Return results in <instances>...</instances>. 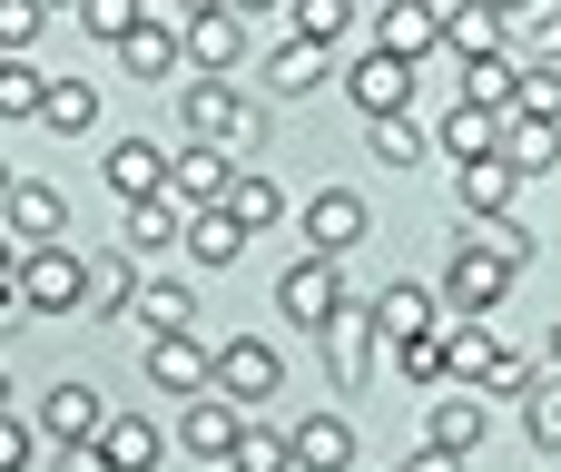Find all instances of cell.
Wrapping results in <instances>:
<instances>
[{
    "mask_svg": "<svg viewBox=\"0 0 561 472\" xmlns=\"http://www.w3.org/2000/svg\"><path fill=\"white\" fill-rule=\"evenodd\" d=\"M513 276H523V266H503V256H493L483 237H463V246L444 256V315H463V325H483V315H493V306L513 296Z\"/></svg>",
    "mask_w": 561,
    "mask_h": 472,
    "instance_id": "6da1fadb",
    "label": "cell"
},
{
    "mask_svg": "<svg viewBox=\"0 0 561 472\" xmlns=\"http://www.w3.org/2000/svg\"><path fill=\"white\" fill-rule=\"evenodd\" d=\"M345 306H355V296H345V266H335V256H296V266L276 276V315L306 325V335H325Z\"/></svg>",
    "mask_w": 561,
    "mask_h": 472,
    "instance_id": "7a4b0ae2",
    "label": "cell"
},
{
    "mask_svg": "<svg viewBox=\"0 0 561 472\" xmlns=\"http://www.w3.org/2000/svg\"><path fill=\"white\" fill-rule=\"evenodd\" d=\"M187 138L197 148H256V108H247V89L237 79H187Z\"/></svg>",
    "mask_w": 561,
    "mask_h": 472,
    "instance_id": "3957f363",
    "label": "cell"
},
{
    "mask_svg": "<svg viewBox=\"0 0 561 472\" xmlns=\"http://www.w3.org/2000/svg\"><path fill=\"white\" fill-rule=\"evenodd\" d=\"M20 306H30V315H79V306H89V256L30 246V256H20Z\"/></svg>",
    "mask_w": 561,
    "mask_h": 472,
    "instance_id": "277c9868",
    "label": "cell"
},
{
    "mask_svg": "<svg viewBox=\"0 0 561 472\" xmlns=\"http://www.w3.org/2000/svg\"><path fill=\"white\" fill-rule=\"evenodd\" d=\"M414 79H424L414 59H394V49H365V59L345 69V99L365 108V128H375V118H414Z\"/></svg>",
    "mask_w": 561,
    "mask_h": 472,
    "instance_id": "5b68a950",
    "label": "cell"
},
{
    "mask_svg": "<svg viewBox=\"0 0 561 472\" xmlns=\"http://www.w3.org/2000/svg\"><path fill=\"white\" fill-rule=\"evenodd\" d=\"M365 227H375V217H365V197H355V187H316V197H306V217H296L306 256H335V266L365 246Z\"/></svg>",
    "mask_w": 561,
    "mask_h": 472,
    "instance_id": "8992f818",
    "label": "cell"
},
{
    "mask_svg": "<svg viewBox=\"0 0 561 472\" xmlns=\"http://www.w3.org/2000/svg\"><path fill=\"white\" fill-rule=\"evenodd\" d=\"M276 384H286V365H276V345H266V335H227V345H217V394H227L237 414L276 404Z\"/></svg>",
    "mask_w": 561,
    "mask_h": 472,
    "instance_id": "52a82bcc",
    "label": "cell"
},
{
    "mask_svg": "<svg viewBox=\"0 0 561 472\" xmlns=\"http://www.w3.org/2000/svg\"><path fill=\"white\" fill-rule=\"evenodd\" d=\"M237 177H247V168H237V148H197V138H187V148H178V168H168V197H178L187 217H207V207H227V197H237Z\"/></svg>",
    "mask_w": 561,
    "mask_h": 472,
    "instance_id": "ba28073f",
    "label": "cell"
},
{
    "mask_svg": "<svg viewBox=\"0 0 561 472\" xmlns=\"http://www.w3.org/2000/svg\"><path fill=\"white\" fill-rule=\"evenodd\" d=\"M168 168H178V148H158V138H118V148L99 158V177H108V197H118V207L168 197Z\"/></svg>",
    "mask_w": 561,
    "mask_h": 472,
    "instance_id": "9c48e42d",
    "label": "cell"
},
{
    "mask_svg": "<svg viewBox=\"0 0 561 472\" xmlns=\"http://www.w3.org/2000/svg\"><path fill=\"white\" fill-rule=\"evenodd\" d=\"M138 365H148V384H158V394H187V404H197V394H217V345H197V335H148V355H138Z\"/></svg>",
    "mask_w": 561,
    "mask_h": 472,
    "instance_id": "30bf717a",
    "label": "cell"
},
{
    "mask_svg": "<svg viewBox=\"0 0 561 472\" xmlns=\"http://www.w3.org/2000/svg\"><path fill=\"white\" fill-rule=\"evenodd\" d=\"M108 424H118V414L99 404V384H49V404H39V434H49L59 453H89Z\"/></svg>",
    "mask_w": 561,
    "mask_h": 472,
    "instance_id": "8fae6325",
    "label": "cell"
},
{
    "mask_svg": "<svg viewBox=\"0 0 561 472\" xmlns=\"http://www.w3.org/2000/svg\"><path fill=\"white\" fill-rule=\"evenodd\" d=\"M375 49H394V59H444V0H385L375 10Z\"/></svg>",
    "mask_w": 561,
    "mask_h": 472,
    "instance_id": "7c38bea8",
    "label": "cell"
},
{
    "mask_svg": "<svg viewBox=\"0 0 561 472\" xmlns=\"http://www.w3.org/2000/svg\"><path fill=\"white\" fill-rule=\"evenodd\" d=\"M247 424H256V414H237V404H227V394H197V404H187V414H178V444H187V453H197V463H237V444H247Z\"/></svg>",
    "mask_w": 561,
    "mask_h": 472,
    "instance_id": "4fadbf2b",
    "label": "cell"
},
{
    "mask_svg": "<svg viewBox=\"0 0 561 472\" xmlns=\"http://www.w3.org/2000/svg\"><path fill=\"white\" fill-rule=\"evenodd\" d=\"M0 227H10L20 246H59V227H69V197H59L49 177H20V187H10V207H0Z\"/></svg>",
    "mask_w": 561,
    "mask_h": 472,
    "instance_id": "5bb4252c",
    "label": "cell"
},
{
    "mask_svg": "<svg viewBox=\"0 0 561 472\" xmlns=\"http://www.w3.org/2000/svg\"><path fill=\"white\" fill-rule=\"evenodd\" d=\"M375 325H385V355H394V345H414V335H434V325H444V296H434V286H414V276H394V286L375 296Z\"/></svg>",
    "mask_w": 561,
    "mask_h": 472,
    "instance_id": "9a60e30c",
    "label": "cell"
},
{
    "mask_svg": "<svg viewBox=\"0 0 561 472\" xmlns=\"http://www.w3.org/2000/svg\"><path fill=\"white\" fill-rule=\"evenodd\" d=\"M247 59V10H207V20H187V69L197 79H227Z\"/></svg>",
    "mask_w": 561,
    "mask_h": 472,
    "instance_id": "2e32d148",
    "label": "cell"
},
{
    "mask_svg": "<svg viewBox=\"0 0 561 472\" xmlns=\"http://www.w3.org/2000/svg\"><path fill=\"white\" fill-rule=\"evenodd\" d=\"M118 69H128V79H168V69H187V20H138V30L118 39Z\"/></svg>",
    "mask_w": 561,
    "mask_h": 472,
    "instance_id": "e0dca14e",
    "label": "cell"
},
{
    "mask_svg": "<svg viewBox=\"0 0 561 472\" xmlns=\"http://www.w3.org/2000/svg\"><path fill=\"white\" fill-rule=\"evenodd\" d=\"M434 148H444L454 168H483V158H503V118H493V108H473V99H454V108H444V128H434Z\"/></svg>",
    "mask_w": 561,
    "mask_h": 472,
    "instance_id": "ac0fdd59",
    "label": "cell"
},
{
    "mask_svg": "<svg viewBox=\"0 0 561 472\" xmlns=\"http://www.w3.org/2000/svg\"><path fill=\"white\" fill-rule=\"evenodd\" d=\"M375 345H385L375 306H345V315L325 325V365H335V384H365V375H375Z\"/></svg>",
    "mask_w": 561,
    "mask_h": 472,
    "instance_id": "d6986e66",
    "label": "cell"
},
{
    "mask_svg": "<svg viewBox=\"0 0 561 472\" xmlns=\"http://www.w3.org/2000/svg\"><path fill=\"white\" fill-rule=\"evenodd\" d=\"M444 49H454V59L473 69V59L513 49V20H503V10H483V0H454V10H444Z\"/></svg>",
    "mask_w": 561,
    "mask_h": 472,
    "instance_id": "ffe728a7",
    "label": "cell"
},
{
    "mask_svg": "<svg viewBox=\"0 0 561 472\" xmlns=\"http://www.w3.org/2000/svg\"><path fill=\"white\" fill-rule=\"evenodd\" d=\"M325 69H335V49H316V39H276V49L256 59V79H266L276 99H306V89H325Z\"/></svg>",
    "mask_w": 561,
    "mask_h": 472,
    "instance_id": "44dd1931",
    "label": "cell"
},
{
    "mask_svg": "<svg viewBox=\"0 0 561 472\" xmlns=\"http://www.w3.org/2000/svg\"><path fill=\"white\" fill-rule=\"evenodd\" d=\"M286 444H296V472H355V424L345 414H306Z\"/></svg>",
    "mask_w": 561,
    "mask_h": 472,
    "instance_id": "7402d4cb",
    "label": "cell"
},
{
    "mask_svg": "<svg viewBox=\"0 0 561 472\" xmlns=\"http://www.w3.org/2000/svg\"><path fill=\"white\" fill-rule=\"evenodd\" d=\"M513 187H523V177H513L503 158H483V168H454V207H463L473 227H483V217H513Z\"/></svg>",
    "mask_w": 561,
    "mask_h": 472,
    "instance_id": "603a6c76",
    "label": "cell"
},
{
    "mask_svg": "<svg viewBox=\"0 0 561 472\" xmlns=\"http://www.w3.org/2000/svg\"><path fill=\"white\" fill-rule=\"evenodd\" d=\"M483 434H493V404L483 394H444L434 424H424V444H444V453H483Z\"/></svg>",
    "mask_w": 561,
    "mask_h": 472,
    "instance_id": "cb8c5ba5",
    "label": "cell"
},
{
    "mask_svg": "<svg viewBox=\"0 0 561 472\" xmlns=\"http://www.w3.org/2000/svg\"><path fill=\"white\" fill-rule=\"evenodd\" d=\"M118 246H128V256H158V246H187V207H178V197H148V207H128Z\"/></svg>",
    "mask_w": 561,
    "mask_h": 472,
    "instance_id": "d4e9b609",
    "label": "cell"
},
{
    "mask_svg": "<svg viewBox=\"0 0 561 472\" xmlns=\"http://www.w3.org/2000/svg\"><path fill=\"white\" fill-rule=\"evenodd\" d=\"M128 315H138L148 335H187V325H197V296H187L178 276H138V306H128Z\"/></svg>",
    "mask_w": 561,
    "mask_h": 472,
    "instance_id": "484cf974",
    "label": "cell"
},
{
    "mask_svg": "<svg viewBox=\"0 0 561 472\" xmlns=\"http://www.w3.org/2000/svg\"><path fill=\"white\" fill-rule=\"evenodd\" d=\"M463 99H473V108H493V118H513V99H523V59H513V49L473 59V69H463Z\"/></svg>",
    "mask_w": 561,
    "mask_h": 472,
    "instance_id": "4316f807",
    "label": "cell"
},
{
    "mask_svg": "<svg viewBox=\"0 0 561 472\" xmlns=\"http://www.w3.org/2000/svg\"><path fill=\"white\" fill-rule=\"evenodd\" d=\"M503 168H513V177L561 168V128H542V118H503Z\"/></svg>",
    "mask_w": 561,
    "mask_h": 472,
    "instance_id": "83f0119b",
    "label": "cell"
},
{
    "mask_svg": "<svg viewBox=\"0 0 561 472\" xmlns=\"http://www.w3.org/2000/svg\"><path fill=\"white\" fill-rule=\"evenodd\" d=\"M39 128H49V138H89V128H99V89H89V79H49Z\"/></svg>",
    "mask_w": 561,
    "mask_h": 472,
    "instance_id": "f1b7e54d",
    "label": "cell"
},
{
    "mask_svg": "<svg viewBox=\"0 0 561 472\" xmlns=\"http://www.w3.org/2000/svg\"><path fill=\"white\" fill-rule=\"evenodd\" d=\"M138 306V256H89V315H128Z\"/></svg>",
    "mask_w": 561,
    "mask_h": 472,
    "instance_id": "f546056e",
    "label": "cell"
},
{
    "mask_svg": "<svg viewBox=\"0 0 561 472\" xmlns=\"http://www.w3.org/2000/svg\"><path fill=\"white\" fill-rule=\"evenodd\" d=\"M187 256H197V266H237V256H247V227H237L227 207H207V217H187Z\"/></svg>",
    "mask_w": 561,
    "mask_h": 472,
    "instance_id": "4dcf8cb0",
    "label": "cell"
},
{
    "mask_svg": "<svg viewBox=\"0 0 561 472\" xmlns=\"http://www.w3.org/2000/svg\"><path fill=\"white\" fill-rule=\"evenodd\" d=\"M99 463H108V472H148V463H158V424H138V414H118V424L99 434Z\"/></svg>",
    "mask_w": 561,
    "mask_h": 472,
    "instance_id": "1f68e13d",
    "label": "cell"
},
{
    "mask_svg": "<svg viewBox=\"0 0 561 472\" xmlns=\"http://www.w3.org/2000/svg\"><path fill=\"white\" fill-rule=\"evenodd\" d=\"M394 365H404V384H454V325H434V335L394 345Z\"/></svg>",
    "mask_w": 561,
    "mask_h": 472,
    "instance_id": "d6a6232c",
    "label": "cell"
},
{
    "mask_svg": "<svg viewBox=\"0 0 561 472\" xmlns=\"http://www.w3.org/2000/svg\"><path fill=\"white\" fill-rule=\"evenodd\" d=\"M365 148H375L385 168H424V158H434V138H424L414 118H375V128H365Z\"/></svg>",
    "mask_w": 561,
    "mask_h": 472,
    "instance_id": "836d02e7",
    "label": "cell"
},
{
    "mask_svg": "<svg viewBox=\"0 0 561 472\" xmlns=\"http://www.w3.org/2000/svg\"><path fill=\"white\" fill-rule=\"evenodd\" d=\"M227 217H237L247 237H266V227L286 217V187H276V177H237V197H227Z\"/></svg>",
    "mask_w": 561,
    "mask_h": 472,
    "instance_id": "e575fe53",
    "label": "cell"
},
{
    "mask_svg": "<svg viewBox=\"0 0 561 472\" xmlns=\"http://www.w3.org/2000/svg\"><path fill=\"white\" fill-rule=\"evenodd\" d=\"M513 118L561 128V69H552V59H523V99H513Z\"/></svg>",
    "mask_w": 561,
    "mask_h": 472,
    "instance_id": "d590c367",
    "label": "cell"
},
{
    "mask_svg": "<svg viewBox=\"0 0 561 472\" xmlns=\"http://www.w3.org/2000/svg\"><path fill=\"white\" fill-rule=\"evenodd\" d=\"M523 434H533V453H561V375H542L523 394Z\"/></svg>",
    "mask_w": 561,
    "mask_h": 472,
    "instance_id": "8d00e7d4",
    "label": "cell"
},
{
    "mask_svg": "<svg viewBox=\"0 0 561 472\" xmlns=\"http://www.w3.org/2000/svg\"><path fill=\"white\" fill-rule=\"evenodd\" d=\"M493 365H503V335H493V325H463V315H454V375H463V384H483Z\"/></svg>",
    "mask_w": 561,
    "mask_h": 472,
    "instance_id": "74e56055",
    "label": "cell"
},
{
    "mask_svg": "<svg viewBox=\"0 0 561 472\" xmlns=\"http://www.w3.org/2000/svg\"><path fill=\"white\" fill-rule=\"evenodd\" d=\"M49 108V79L30 59H0V118H39Z\"/></svg>",
    "mask_w": 561,
    "mask_h": 472,
    "instance_id": "f35d334b",
    "label": "cell"
},
{
    "mask_svg": "<svg viewBox=\"0 0 561 472\" xmlns=\"http://www.w3.org/2000/svg\"><path fill=\"white\" fill-rule=\"evenodd\" d=\"M355 30V0H296V39H316V49H335Z\"/></svg>",
    "mask_w": 561,
    "mask_h": 472,
    "instance_id": "ab89813d",
    "label": "cell"
},
{
    "mask_svg": "<svg viewBox=\"0 0 561 472\" xmlns=\"http://www.w3.org/2000/svg\"><path fill=\"white\" fill-rule=\"evenodd\" d=\"M138 20H148V0H79V30H89V39H108V49H118Z\"/></svg>",
    "mask_w": 561,
    "mask_h": 472,
    "instance_id": "60d3db41",
    "label": "cell"
},
{
    "mask_svg": "<svg viewBox=\"0 0 561 472\" xmlns=\"http://www.w3.org/2000/svg\"><path fill=\"white\" fill-rule=\"evenodd\" d=\"M227 472H296V444L266 434V424H247V444H237V463H227Z\"/></svg>",
    "mask_w": 561,
    "mask_h": 472,
    "instance_id": "b9f144b4",
    "label": "cell"
},
{
    "mask_svg": "<svg viewBox=\"0 0 561 472\" xmlns=\"http://www.w3.org/2000/svg\"><path fill=\"white\" fill-rule=\"evenodd\" d=\"M49 30V10L39 0H0V59H30V39Z\"/></svg>",
    "mask_w": 561,
    "mask_h": 472,
    "instance_id": "7bdbcfd3",
    "label": "cell"
},
{
    "mask_svg": "<svg viewBox=\"0 0 561 472\" xmlns=\"http://www.w3.org/2000/svg\"><path fill=\"white\" fill-rule=\"evenodd\" d=\"M463 237H483L503 266H533V227H513V217H483V227H463Z\"/></svg>",
    "mask_w": 561,
    "mask_h": 472,
    "instance_id": "ee69618b",
    "label": "cell"
},
{
    "mask_svg": "<svg viewBox=\"0 0 561 472\" xmlns=\"http://www.w3.org/2000/svg\"><path fill=\"white\" fill-rule=\"evenodd\" d=\"M523 49H533V59H552V69H561V0H542V10L523 20Z\"/></svg>",
    "mask_w": 561,
    "mask_h": 472,
    "instance_id": "f6af8a7d",
    "label": "cell"
},
{
    "mask_svg": "<svg viewBox=\"0 0 561 472\" xmlns=\"http://www.w3.org/2000/svg\"><path fill=\"white\" fill-rule=\"evenodd\" d=\"M30 463H39V434L20 414H0V472H30Z\"/></svg>",
    "mask_w": 561,
    "mask_h": 472,
    "instance_id": "bcb514c9",
    "label": "cell"
},
{
    "mask_svg": "<svg viewBox=\"0 0 561 472\" xmlns=\"http://www.w3.org/2000/svg\"><path fill=\"white\" fill-rule=\"evenodd\" d=\"M404 472H463V453H444V444H414V453H404Z\"/></svg>",
    "mask_w": 561,
    "mask_h": 472,
    "instance_id": "7dc6e473",
    "label": "cell"
},
{
    "mask_svg": "<svg viewBox=\"0 0 561 472\" xmlns=\"http://www.w3.org/2000/svg\"><path fill=\"white\" fill-rule=\"evenodd\" d=\"M20 256H30V246H20V237L0 227V286H20Z\"/></svg>",
    "mask_w": 561,
    "mask_h": 472,
    "instance_id": "c3c4849f",
    "label": "cell"
},
{
    "mask_svg": "<svg viewBox=\"0 0 561 472\" xmlns=\"http://www.w3.org/2000/svg\"><path fill=\"white\" fill-rule=\"evenodd\" d=\"M59 472H108V463H99V444H89V453H59Z\"/></svg>",
    "mask_w": 561,
    "mask_h": 472,
    "instance_id": "681fc988",
    "label": "cell"
},
{
    "mask_svg": "<svg viewBox=\"0 0 561 472\" xmlns=\"http://www.w3.org/2000/svg\"><path fill=\"white\" fill-rule=\"evenodd\" d=\"M542 375H561V315H552V335H542Z\"/></svg>",
    "mask_w": 561,
    "mask_h": 472,
    "instance_id": "f907efd6",
    "label": "cell"
},
{
    "mask_svg": "<svg viewBox=\"0 0 561 472\" xmlns=\"http://www.w3.org/2000/svg\"><path fill=\"white\" fill-rule=\"evenodd\" d=\"M483 10H503V20H533V10H542V0H483Z\"/></svg>",
    "mask_w": 561,
    "mask_h": 472,
    "instance_id": "816d5d0a",
    "label": "cell"
},
{
    "mask_svg": "<svg viewBox=\"0 0 561 472\" xmlns=\"http://www.w3.org/2000/svg\"><path fill=\"white\" fill-rule=\"evenodd\" d=\"M10 187H20V177H10V158H0V207H10Z\"/></svg>",
    "mask_w": 561,
    "mask_h": 472,
    "instance_id": "f5cc1de1",
    "label": "cell"
},
{
    "mask_svg": "<svg viewBox=\"0 0 561 472\" xmlns=\"http://www.w3.org/2000/svg\"><path fill=\"white\" fill-rule=\"evenodd\" d=\"M237 10H247V20H256V10H276V0H237Z\"/></svg>",
    "mask_w": 561,
    "mask_h": 472,
    "instance_id": "db71d44e",
    "label": "cell"
},
{
    "mask_svg": "<svg viewBox=\"0 0 561 472\" xmlns=\"http://www.w3.org/2000/svg\"><path fill=\"white\" fill-rule=\"evenodd\" d=\"M39 10H79V0H39Z\"/></svg>",
    "mask_w": 561,
    "mask_h": 472,
    "instance_id": "11a10c76",
    "label": "cell"
},
{
    "mask_svg": "<svg viewBox=\"0 0 561 472\" xmlns=\"http://www.w3.org/2000/svg\"><path fill=\"white\" fill-rule=\"evenodd\" d=\"M0 414H10V375H0Z\"/></svg>",
    "mask_w": 561,
    "mask_h": 472,
    "instance_id": "9f6ffc18",
    "label": "cell"
},
{
    "mask_svg": "<svg viewBox=\"0 0 561 472\" xmlns=\"http://www.w3.org/2000/svg\"><path fill=\"white\" fill-rule=\"evenodd\" d=\"M444 10H454V0H444Z\"/></svg>",
    "mask_w": 561,
    "mask_h": 472,
    "instance_id": "6f0895ef",
    "label": "cell"
}]
</instances>
